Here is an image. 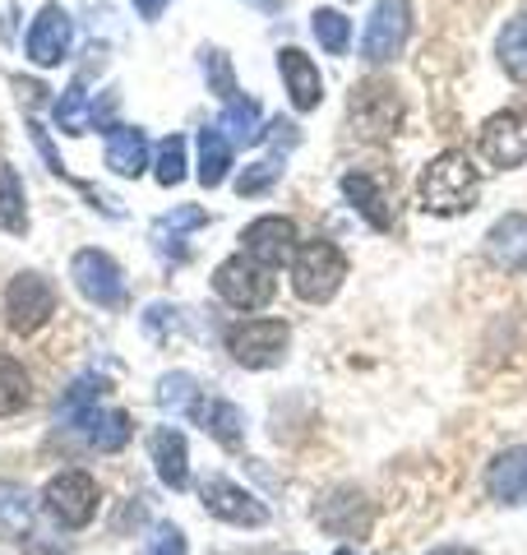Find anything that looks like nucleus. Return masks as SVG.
<instances>
[{
	"instance_id": "nucleus-1",
	"label": "nucleus",
	"mask_w": 527,
	"mask_h": 555,
	"mask_svg": "<svg viewBox=\"0 0 527 555\" xmlns=\"http://www.w3.org/2000/svg\"><path fill=\"white\" fill-rule=\"evenodd\" d=\"M477 195H481V171L459 149L439 153L421 171V204H426V214L459 218L467 208H477Z\"/></svg>"
},
{
	"instance_id": "nucleus-2",
	"label": "nucleus",
	"mask_w": 527,
	"mask_h": 555,
	"mask_svg": "<svg viewBox=\"0 0 527 555\" xmlns=\"http://www.w3.org/2000/svg\"><path fill=\"white\" fill-rule=\"evenodd\" d=\"M343 278H347V255L333 246V241H306V246H296L292 255V292L301 301L310 306H320L329 301L333 292L343 287Z\"/></svg>"
},
{
	"instance_id": "nucleus-3",
	"label": "nucleus",
	"mask_w": 527,
	"mask_h": 555,
	"mask_svg": "<svg viewBox=\"0 0 527 555\" xmlns=\"http://www.w3.org/2000/svg\"><path fill=\"white\" fill-rule=\"evenodd\" d=\"M214 292L232 306V310H264L273 301V269H264L255 264L250 255H232V259H222V264L214 269Z\"/></svg>"
},
{
	"instance_id": "nucleus-4",
	"label": "nucleus",
	"mask_w": 527,
	"mask_h": 555,
	"mask_svg": "<svg viewBox=\"0 0 527 555\" xmlns=\"http://www.w3.org/2000/svg\"><path fill=\"white\" fill-rule=\"evenodd\" d=\"M227 352L245 371H269L287 352V324L283 320H241L227 328Z\"/></svg>"
},
{
	"instance_id": "nucleus-5",
	"label": "nucleus",
	"mask_w": 527,
	"mask_h": 555,
	"mask_svg": "<svg viewBox=\"0 0 527 555\" xmlns=\"http://www.w3.org/2000/svg\"><path fill=\"white\" fill-rule=\"evenodd\" d=\"M42 500L61 528H88L98 514V481L88 473H79V467H69V473H56L47 481Z\"/></svg>"
},
{
	"instance_id": "nucleus-6",
	"label": "nucleus",
	"mask_w": 527,
	"mask_h": 555,
	"mask_svg": "<svg viewBox=\"0 0 527 555\" xmlns=\"http://www.w3.org/2000/svg\"><path fill=\"white\" fill-rule=\"evenodd\" d=\"M408 33H412V5L408 0H375L371 20H365L361 33V56L380 65V61H394L402 47H408Z\"/></svg>"
},
{
	"instance_id": "nucleus-7",
	"label": "nucleus",
	"mask_w": 527,
	"mask_h": 555,
	"mask_svg": "<svg viewBox=\"0 0 527 555\" xmlns=\"http://www.w3.org/2000/svg\"><path fill=\"white\" fill-rule=\"evenodd\" d=\"M5 315L14 334H38V328L56 315V287L42 273H20L5 287Z\"/></svg>"
},
{
	"instance_id": "nucleus-8",
	"label": "nucleus",
	"mask_w": 527,
	"mask_h": 555,
	"mask_svg": "<svg viewBox=\"0 0 527 555\" xmlns=\"http://www.w3.org/2000/svg\"><path fill=\"white\" fill-rule=\"evenodd\" d=\"M69 278H75V287L93 306H102V310L126 306V278H120V264L107 250H79L69 259Z\"/></svg>"
},
{
	"instance_id": "nucleus-9",
	"label": "nucleus",
	"mask_w": 527,
	"mask_h": 555,
	"mask_svg": "<svg viewBox=\"0 0 527 555\" xmlns=\"http://www.w3.org/2000/svg\"><path fill=\"white\" fill-rule=\"evenodd\" d=\"M296 241H301V232H296V222L292 218H283V214H264V218H255L250 228L241 232V255H250L255 264H264V269H283L287 259L296 255Z\"/></svg>"
},
{
	"instance_id": "nucleus-10",
	"label": "nucleus",
	"mask_w": 527,
	"mask_h": 555,
	"mask_svg": "<svg viewBox=\"0 0 527 555\" xmlns=\"http://www.w3.org/2000/svg\"><path fill=\"white\" fill-rule=\"evenodd\" d=\"M347 112H351V126H357L365 139H389L402 120V102L394 98L389 83L371 79V83H357V89H351Z\"/></svg>"
},
{
	"instance_id": "nucleus-11",
	"label": "nucleus",
	"mask_w": 527,
	"mask_h": 555,
	"mask_svg": "<svg viewBox=\"0 0 527 555\" xmlns=\"http://www.w3.org/2000/svg\"><path fill=\"white\" fill-rule=\"evenodd\" d=\"M200 500H204L208 514L222 518V524H236V528H264V524H269V509H264V500H255L245 486L227 481V477H208L200 486Z\"/></svg>"
},
{
	"instance_id": "nucleus-12",
	"label": "nucleus",
	"mask_w": 527,
	"mask_h": 555,
	"mask_svg": "<svg viewBox=\"0 0 527 555\" xmlns=\"http://www.w3.org/2000/svg\"><path fill=\"white\" fill-rule=\"evenodd\" d=\"M481 158L490 167H523L527 163V112H496L481 126Z\"/></svg>"
},
{
	"instance_id": "nucleus-13",
	"label": "nucleus",
	"mask_w": 527,
	"mask_h": 555,
	"mask_svg": "<svg viewBox=\"0 0 527 555\" xmlns=\"http://www.w3.org/2000/svg\"><path fill=\"white\" fill-rule=\"evenodd\" d=\"M69 47H75V20H69L61 5H42L38 20H33V28H28V42H24L28 61L42 65V69L61 65L69 56Z\"/></svg>"
},
{
	"instance_id": "nucleus-14",
	"label": "nucleus",
	"mask_w": 527,
	"mask_h": 555,
	"mask_svg": "<svg viewBox=\"0 0 527 555\" xmlns=\"http://www.w3.org/2000/svg\"><path fill=\"white\" fill-rule=\"evenodd\" d=\"M278 75L287 83V98L296 112H314L324 102V79H320V65H314L301 47H283L278 51Z\"/></svg>"
},
{
	"instance_id": "nucleus-15",
	"label": "nucleus",
	"mask_w": 527,
	"mask_h": 555,
	"mask_svg": "<svg viewBox=\"0 0 527 555\" xmlns=\"http://www.w3.org/2000/svg\"><path fill=\"white\" fill-rule=\"evenodd\" d=\"M320 528L329 532V537H365L371 532V500H365L361 491H351V486H338L324 505H320Z\"/></svg>"
},
{
	"instance_id": "nucleus-16",
	"label": "nucleus",
	"mask_w": 527,
	"mask_h": 555,
	"mask_svg": "<svg viewBox=\"0 0 527 555\" xmlns=\"http://www.w3.org/2000/svg\"><path fill=\"white\" fill-rule=\"evenodd\" d=\"M486 255L504 273H527V214H504L486 232Z\"/></svg>"
},
{
	"instance_id": "nucleus-17",
	"label": "nucleus",
	"mask_w": 527,
	"mask_h": 555,
	"mask_svg": "<svg viewBox=\"0 0 527 555\" xmlns=\"http://www.w3.org/2000/svg\"><path fill=\"white\" fill-rule=\"evenodd\" d=\"M486 491L500 505H527V449H504L486 467Z\"/></svg>"
},
{
	"instance_id": "nucleus-18",
	"label": "nucleus",
	"mask_w": 527,
	"mask_h": 555,
	"mask_svg": "<svg viewBox=\"0 0 527 555\" xmlns=\"http://www.w3.org/2000/svg\"><path fill=\"white\" fill-rule=\"evenodd\" d=\"M149 454H153V467H157V477H163V486H171V491H185V486H190V449H185L181 430H176V426L153 430Z\"/></svg>"
},
{
	"instance_id": "nucleus-19",
	"label": "nucleus",
	"mask_w": 527,
	"mask_h": 555,
	"mask_svg": "<svg viewBox=\"0 0 527 555\" xmlns=\"http://www.w3.org/2000/svg\"><path fill=\"white\" fill-rule=\"evenodd\" d=\"M343 195L351 199V208L371 222L375 232H389L394 228V208L384 199V190L375 185V177H365V171H347L343 177Z\"/></svg>"
},
{
	"instance_id": "nucleus-20",
	"label": "nucleus",
	"mask_w": 527,
	"mask_h": 555,
	"mask_svg": "<svg viewBox=\"0 0 527 555\" xmlns=\"http://www.w3.org/2000/svg\"><path fill=\"white\" fill-rule=\"evenodd\" d=\"M107 167L116 171V177H144L149 171V139H144V130L112 126L107 130Z\"/></svg>"
},
{
	"instance_id": "nucleus-21",
	"label": "nucleus",
	"mask_w": 527,
	"mask_h": 555,
	"mask_svg": "<svg viewBox=\"0 0 527 555\" xmlns=\"http://www.w3.org/2000/svg\"><path fill=\"white\" fill-rule=\"evenodd\" d=\"M79 430L88 436V444L98 449V454H116V449H126V440H130V416L120 412V408H93L79 422Z\"/></svg>"
},
{
	"instance_id": "nucleus-22",
	"label": "nucleus",
	"mask_w": 527,
	"mask_h": 555,
	"mask_svg": "<svg viewBox=\"0 0 527 555\" xmlns=\"http://www.w3.org/2000/svg\"><path fill=\"white\" fill-rule=\"evenodd\" d=\"M195 416H200V426L222 449H241V440H245V412L236 403H227V398H208V403L195 408Z\"/></svg>"
},
{
	"instance_id": "nucleus-23",
	"label": "nucleus",
	"mask_w": 527,
	"mask_h": 555,
	"mask_svg": "<svg viewBox=\"0 0 527 555\" xmlns=\"http://www.w3.org/2000/svg\"><path fill=\"white\" fill-rule=\"evenodd\" d=\"M208 214L200 204H181V208H171V214H163L153 222V241H157V250L171 255V259H185V246H181V236L190 228H204Z\"/></svg>"
},
{
	"instance_id": "nucleus-24",
	"label": "nucleus",
	"mask_w": 527,
	"mask_h": 555,
	"mask_svg": "<svg viewBox=\"0 0 527 555\" xmlns=\"http://www.w3.org/2000/svg\"><path fill=\"white\" fill-rule=\"evenodd\" d=\"M227 171H232V139H227L222 126L214 130H200V185L204 190H218L227 181Z\"/></svg>"
},
{
	"instance_id": "nucleus-25",
	"label": "nucleus",
	"mask_w": 527,
	"mask_h": 555,
	"mask_svg": "<svg viewBox=\"0 0 527 555\" xmlns=\"http://www.w3.org/2000/svg\"><path fill=\"white\" fill-rule=\"evenodd\" d=\"M496 56H500V65H504V75H509V79H514V83H527V14H514V20L500 28Z\"/></svg>"
},
{
	"instance_id": "nucleus-26",
	"label": "nucleus",
	"mask_w": 527,
	"mask_h": 555,
	"mask_svg": "<svg viewBox=\"0 0 527 555\" xmlns=\"http://www.w3.org/2000/svg\"><path fill=\"white\" fill-rule=\"evenodd\" d=\"M33 524V495L14 481H0V542H20Z\"/></svg>"
},
{
	"instance_id": "nucleus-27",
	"label": "nucleus",
	"mask_w": 527,
	"mask_h": 555,
	"mask_svg": "<svg viewBox=\"0 0 527 555\" xmlns=\"http://www.w3.org/2000/svg\"><path fill=\"white\" fill-rule=\"evenodd\" d=\"M222 130L232 144H259L264 139V112L255 98H232L222 112Z\"/></svg>"
},
{
	"instance_id": "nucleus-28",
	"label": "nucleus",
	"mask_w": 527,
	"mask_h": 555,
	"mask_svg": "<svg viewBox=\"0 0 527 555\" xmlns=\"http://www.w3.org/2000/svg\"><path fill=\"white\" fill-rule=\"evenodd\" d=\"M0 222H5V232H28L24 181L14 167H0Z\"/></svg>"
},
{
	"instance_id": "nucleus-29",
	"label": "nucleus",
	"mask_w": 527,
	"mask_h": 555,
	"mask_svg": "<svg viewBox=\"0 0 527 555\" xmlns=\"http://www.w3.org/2000/svg\"><path fill=\"white\" fill-rule=\"evenodd\" d=\"M310 33L329 56H347V42H351V20L343 10H314L310 14Z\"/></svg>"
},
{
	"instance_id": "nucleus-30",
	"label": "nucleus",
	"mask_w": 527,
	"mask_h": 555,
	"mask_svg": "<svg viewBox=\"0 0 527 555\" xmlns=\"http://www.w3.org/2000/svg\"><path fill=\"white\" fill-rule=\"evenodd\" d=\"M28 398H33L28 371H24L14 357H0V416L24 412V408H28Z\"/></svg>"
},
{
	"instance_id": "nucleus-31",
	"label": "nucleus",
	"mask_w": 527,
	"mask_h": 555,
	"mask_svg": "<svg viewBox=\"0 0 527 555\" xmlns=\"http://www.w3.org/2000/svg\"><path fill=\"white\" fill-rule=\"evenodd\" d=\"M102 389H107V385H102V379H98V375H79V379H75V385H69V389H65V398H61V422H65V426H79V422H83V416H88V412H93V408H98V398H102Z\"/></svg>"
},
{
	"instance_id": "nucleus-32",
	"label": "nucleus",
	"mask_w": 527,
	"mask_h": 555,
	"mask_svg": "<svg viewBox=\"0 0 527 555\" xmlns=\"http://www.w3.org/2000/svg\"><path fill=\"white\" fill-rule=\"evenodd\" d=\"M56 126H61V134H88V126H93L83 79H75V83H69V89L61 93V102H56Z\"/></svg>"
},
{
	"instance_id": "nucleus-33",
	"label": "nucleus",
	"mask_w": 527,
	"mask_h": 555,
	"mask_svg": "<svg viewBox=\"0 0 527 555\" xmlns=\"http://www.w3.org/2000/svg\"><path fill=\"white\" fill-rule=\"evenodd\" d=\"M157 403H163L167 412H195V408H200L195 375H185V371L163 375V379H157Z\"/></svg>"
},
{
	"instance_id": "nucleus-34",
	"label": "nucleus",
	"mask_w": 527,
	"mask_h": 555,
	"mask_svg": "<svg viewBox=\"0 0 527 555\" xmlns=\"http://www.w3.org/2000/svg\"><path fill=\"white\" fill-rule=\"evenodd\" d=\"M153 177H157V185H181L185 181V139L181 134H167L163 144H157Z\"/></svg>"
},
{
	"instance_id": "nucleus-35",
	"label": "nucleus",
	"mask_w": 527,
	"mask_h": 555,
	"mask_svg": "<svg viewBox=\"0 0 527 555\" xmlns=\"http://www.w3.org/2000/svg\"><path fill=\"white\" fill-rule=\"evenodd\" d=\"M204 79H208V93H218L222 102L236 98V75H232V61H227V51L204 47Z\"/></svg>"
},
{
	"instance_id": "nucleus-36",
	"label": "nucleus",
	"mask_w": 527,
	"mask_h": 555,
	"mask_svg": "<svg viewBox=\"0 0 527 555\" xmlns=\"http://www.w3.org/2000/svg\"><path fill=\"white\" fill-rule=\"evenodd\" d=\"M278 177H283V167H278V163H250V167H245L241 177H236V195H241V199H245V195H264V190H269Z\"/></svg>"
},
{
	"instance_id": "nucleus-37",
	"label": "nucleus",
	"mask_w": 527,
	"mask_h": 555,
	"mask_svg": "<svg viewBox=\"0 0 527 555\" xmlns=\"http://www.w3.org/2000/svg\"><path fill=\"white\" fill-rule=\"evenodd\" d=\"M149 555H185V532L176 524H157L149 537Z\"/></svg>"
},
{
	"instance_id": "nucleus-38",
	"label": "nucleus",
	"mask_w": 527,
	"mask_h": 555,
	"mask_svg": "<svg viewBox=\"0 0 527 555\" xmlns=\"http://www.w3.org/2000/svg\"><path fill=\"white\" fill-rule=\"evenodd\" d=\"M134 10H139V14H144V20H163L167 0H134Z\"/></svg>"
},
{
	"instance_id": "nucleus-39",
	"label": "nucleus",
	"mask_w": 527,
	"mask_h": 555,
	"mask_svg": "<svg viewBox=\"0 0 527 555\" xmlns=\"http://www.w3.org/2000/svg\"><path fill=\"white\" fill-rule=\"evenodd\" d=\"M430 555H477V551H472V546H435Z\"/></svg>"
},
{
	"instance_id": "nucleus-40",
	"label": "nucleus",
	"mask_w": 527,
	"mask_h": 555,
	"mask_svg": "<svg viewBox=\"0 0 527 555\" xmlns=\"http://www.w3.org/2000/svg\"><path fill=\"white\" fill-rule=\"evenodd\" d=\"M333 555H357V551H351V546H338V551H333Z\"/></svg>"
}]
</instances>
